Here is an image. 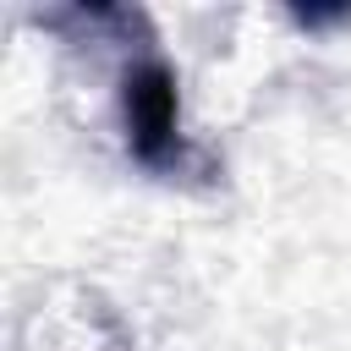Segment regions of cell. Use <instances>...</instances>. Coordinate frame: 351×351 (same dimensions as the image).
<instances>
[{"label":"cell","instance_id":"6da1fadb","mask_svg":"<svg viewBox=\"0 0 351 351\" xmlns=\"http://www.w3.org/2000/svg\"><path fill=\"white\" fill-rule=\"evenodd\" d=\"M121 126H126L132 159H143L148 170L181 165V99H176V77L159 55H143L137 66H126V77H121Z\"/></svg>","mask_w":351,"mask_h":351}]
</instances>
